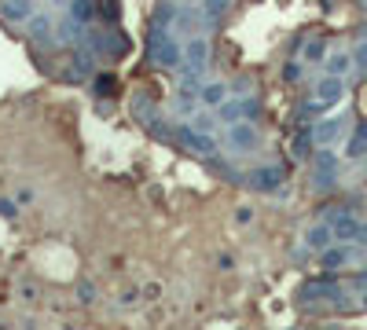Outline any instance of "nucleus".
I'll use <instances>...</instances> for the list:
<instances>
[{
	"label": "nucleus",
	"mask_w": 367,
	"mask_h": 330,
	"mask_svg": "<svg viewBox=\"0 0 367 330\" xmlns=\"http://www.w3.org/2000/svg\"><path fill=\"white\" fill-rule=\"evenodd\" d=\"M147 59L155 62V66H162V70H172V66H180L184 48H180V40L172 37V30L155 26V22H150V33H147Z\"/></svg>",
	"instance_id": "nucleus-1"
},
{
	"label": "nucleus",
	"mask_w": 367,
	"mask_h": 330,
	"mask_svg": "<svg viewBox=\"0 0 367 330\" xmlns=\"http://www.w3.org/2000/svg\"><path fill=\"white\" fill-rule=\"evenodd\" d=\"M327 224H331L334 238H341V242H363V246H367V224H363V220H356L349 209H334L327 216Z\"/></svg>",
	"instance_id": "nucleus-2"
},
{
	"label": "nucleus",
	"mask_w": 367,
	"mask_h": 330,
	"mask_svg": "<svg viewBox=\"0 0 367 330\" xmlns=\"http://www.w3.org/2000/svg\"><path fill=\"white\" fill-rule=\"evenodd\" d=\"M172 140H177L180 147H187L191 154H202V158H213V154H217V140H213L209 132L191 128V125H177V132H172Z\"/></svg>",
	"instance_id": "nucleus-3"
},
{
	"label": "nucleus",
	"mask_w": 367,
	"mask_h": 330,
	"mask_svg": "<svg viewBox=\"0 0 367 330\" xmlns=\"http://www.w3.org/2000/svg\"><path fill=\"white\" fill-rule=\"evenodd\" d=\"M338 180V154L334 150H316L312 154V184L316 191H331Z\"/></svg>",
	"instance_id": "nucleus-4"
},
{
	"label": "nucleus",
	"mask_w": 367,
	"mask_h": 330,
	"mask_svg": "<svg viewBox=\"0 0 367 330\" xmlns=\"http://www.w3.org/2000/svg\"><path fill=\"white\" fill-rule=\"evenodd\" d=\"M243 180L253 191H279V187H283V180H287V172H283V165H261V169H250Z\"/></svg>",
	"instance_id": "nucleus-5"
},
{
	"label": "nucleus",
	"mask_w": 367,
	"mask_h": 330,
	"mask_svg": "<svg viewBox=\"0 0 367 330\" xmlns=\"http://www.w3.org/2000/svg\"><path fill=\"white\" fill-rule=\"evenodd\" d=\"M297 297H301V301H338V297H341V286H338L334 279H327V275H323V279H309V282L297 290Z\"/></svg>",
	"instance_id": "nucleus-6"
},
{
	"label": "nucleus",
	"mask_w": 367,
	"mask_h": 330,
	"mask_svg": "<svg viewBox=\"0 0 367 330\" xmlns=\"http://www.w3.org/2000/svg\"><path fill=\"white\" fill-rule=\"evenodd\" d=\"M341 77H334V74H327L319 84H316V99L309 103V110H323V106H331V103H338L341 99Z\"/></svg>",
	"instance_id": "nucleus-7"
},
{
	"label": "nucleus",
	"mask_w": 367,
	"mask_h": 330,
	"mask_svg": "<svg viewBox=\"0 0 367 330\" xmlns=\"http://www.w3.org/2000/svg\"><path fill=\"white\" fill-rule=\"evenodd\" d=\"M341 132H345V118H323L319 125H312V140L323 143V147H331Z\"/></svg>",
	"instance_id": "nucleus-8"
},
{
	"label": "nucleus",
	"mask_w": 367,
	"mask_h": 330,
	"mask_svg": "<svg viewBox=\"0 0 367 330\" xmlns=\"http://www.w3.org/2000/svg\"><path fill=\"white\" fill-rule=\"evenodd\" d=\"M228 140L235 150H253L257 147V132L250 121H231V132H228Z\"/></svg>",
	"instance_id": "nucleus-9"
},
{
	"label": "nucleus",
	"mask_w": 367,
	"mask_h": 330,
	"mask_svg": "<svg viewBox=\"0 0 367 330\" xmlns=\"http://www.w3.org/2000/svg\"><path fill=\"white\" fill-rule=\"evenodd\" d=\"M128 48H133V40L125 37V30H111L103 37V55H111V59H125Z\"/></svg>",
	"instance_id": "nucleus-10"
},
{
	"label": "nucleus",
	"mask_w": 367,
	"mask_h": 330,
	"mask_svg": "<svg viewBox=\"0 0 367 330\" xmlns=\"http://www.w3.org/2000/svg\"><path fill=\"white\" fill-rule=\"evenodd\" d=\"M257 99H243V103H221V118L224 121H239V118H257Z\"/></svg>",
	"instance_id": "nucleus-11"
},
{
	"label": "nucleus",
	"mask_w": 367,
	"mask_h": 330,
	"mask_svg": "<svg viewBox=\"0 0 367 330\" xmlns=\"http://www.w3.org/2000/svg\"><path fill=\"white\" fill-rule=\"evenodd\" d=\"M0 15L8 22H26L33 15V0H0Z\"/></svg>",
	"instance_id": "nucleus-12"
},
{
	"label": "nucleus",
	"mask_w": 367,
	"mask_h": 330,
	"mask_svg": "<svg viewBox=\"0 0 367 330\" xmlns=\"http://www.w3.org/2000/svg\"><path fill=\"white\" fill-rule=\"evenodd\" d=\"M319 260H323V268H327V272H334V268H341V264L353 260V250L349 246H327V250H319Z\"/></svg>",
	"instance_id": "nucleus-13"
},
{
	"label": "nucleus",
	"mask_w": 367,
	"mask_h": 330,
	"mask_svg": "<svg viewBox=\"0 0 367 330\" xmlns=\"http://www.w3.org/2000/svg\"><path fill=\"white\" fill-rule=\"evenodd\" d=\"M199 99H202L206 106H221V103L228 99V84H221V81H206V84H199Z\"/></svg>",
	"instance_id": "nucleus-14"
},
{
	"label": "nucleus",
	"mask_w": 367,
	"mask_h": 330,
	"mask_svg": "<svg viewBox=\"0 0 367 330\" xmlns=\"http://www.w3.org/2000/svg\"><path fill=\"white\" fill-rule=\"evenodd\" d=\"M331 242H334V231H331V224H316V228H309V235H305V246L309 250H327L331 246Z\"/></svg>",
	"instance_id": "nucleus-15"
},
{
	"label": "nucleus",
	"mask_w": 367,
	"mask_h": 330,
	"mask_svg": "<svg viewBox=\"0 0 367 330\" xmlns=\"http://www.w3.org/2000/svg\"><path fill=\"white\" fill-rule=\"evenodd\" d=\"M74 22H81V26H89V22L96 18V0H70V11H67Z\"/></svg>",
	"instance_id": "nucleus-16"
},
{
	"label": "nucleus",
	"mask_w": 367,
	"mask_h": 330,
	"mask_svg": "<svg viewBox=\"0 0 367 330\" xmlns=\"http://www.w3.org/2000/svg\"><path fill=\"white\" fill-rule=\"evenodd\" d=\"M89 74H96V59L89 55V48H81V52L74 55V70H70L67 77L77 81V77H89Z\"/></svg>",
	"instance_id": "nucleus-17"
},
{
	"label": "nucleus",
	"mask_w": 367,
	"mask_h": 330,
	"mask_svg": "<svg viewBox=\"0 0 367 330\" xmlns=\"http://www.w3.org/2000/svg\"><path fill=\"white\" fill-rule=\"evenodd\" d=\"M345 154H349V158H363V154H367V121L356 125V132H353L349 147H345Z\"/></svg>",
	"instance_id": "nucleus-18"
},
{
	"label": "nucleus",
	"mask_w": 367,
	"mask_h": 330,
	"mask_svg": "<svg viewBox=\"0 0 367 330\" xmlns=\"http://www.w3.org/2000/svg\"><path fill=\"white\" fill-rule=\"evenodd\" d=\"M26 22H30V40H37V44H48V33H52V22H48L45 15H30Z\"/></svg>",
	"instance_id": "nucleus-19"
},
{
	"label": "nucleus",
	"mask_w": 367,
	"mask_h": 330,
	"mask_svg": "<svg viewBox=\"0 0 367 330\" xmlns=\"http://www.w3.org/2000/svg\"><path fill=\"white\" fill-rule=\"evenodd\" d=\"M231 11V0H202V18L206 22H221Z\"/></svg>",
	"instance_id": "nucleus-20"
},
{
	"label": "nucleus",
	"mask_w": 367,
	"mask_h": 330,
	"mask_svg": "<svg viewBox=\"0 0 367 330\" xmlns=\"http://www.w3.org/2000/svg\"><path fill=\"white\" fill-rule=\"evenodd\" d=\"M92 92H96L99 99L114 96V92H118V77H114V74H92Z\"/></svg>",
	"instance_id": "nucleus-21"
},
{
	"label": "nucleus",
	"mask_w": 367,
	"mask_h": 330,
	"mask_svg": "<svg viewBox=\"0 0 367 330\" xmlns=\"http://www.w3.org/2000/svg\"><path fill=\"white\" fill-rule=\"evenodd\" d=\"M81 33H84V26H81V22H74L70 15L59 22V40H62V44H77V40H81Z\"/></svg>",
	"instance_id": "nucleus-22"
},
{
	"label": "nucleus",
	"mask_w": 367,
	"mask_h": 330,
	"mask_svg": "<svg viewBox=\"0 0 367 330\" xmlns=\"http://www.w3.org/2000/svg\"><path fill=\"white\" fill-rule=\"evenodd\" d=\"M312 128H301L297 132V140H294V158H309V154H312Z\"/></svg>",
	"instance_id": "nucleus-23"
},
{
	"label": "nucleus",
	"mask_w": 367,
	"mask_h": 330,
	"mask_svg": "<svg viewBox=\"0 0 367 330\" xmlns=\"http://www.w3.org/2000/svg\"><path fill=\"white\" fill-rule=\"evenodd\" d=\"M349 66H353V59H349V55H345V52H338V55H331V59H327V74H334V77H341L345 70H349Z\"/></svg>",
	"instance_id": "nucleus-24"
},
{
	"label": "nucleus",
	"mask_w": 367,
	"mask_h": 330,
	"mask_svg": "<svg viewBox=\"0 0 367 330\" xmlns=\"http://www.w3.org/2000/svg\"><path fill=\"white\" fill-rule=\"evenodd\" d=\"M96 15H103L106 22H118V15H121L118 0H96Z\"/></svg>",
	"instance_id": "nucleus-25"
},
{
	"label": "nucleus",
	"mask_w": 367,
	"mask_h": 330,
	"mask_svg": "<svg viewBox=\"0 0 367 330\" xmlns=\"http://www.w3.org/2000/svg\"><path fill=\"white\" fill-rule=\"evenodd\" d=\"M77 301L81 304H96V282L92 279H81L77 282Z\"/></svg>",
	"instance_id": "nucleus-26"
},
{
	"label": "nucleus",
	"mask_w": 367,
	"mask_h": 330,
	"mask_svg": "<svg viewBox=\"0 0 367 330\" xmlns=\"http://www.w3.org/2000/svg\"><path fill=\"white\" fill-rule=\"evenodd\" d=\"M323 52H327V48H323V40H309L305 44V59H312V62H319Z\"/></svg>",
	"instance_id": "nucleus-27"
},
{
	"label": "nucleus",
	"mask_w": 367,
	"mask_h": 330,
	"mask_svg": "<svg viewBox=\"0 0 367 330\" xmlns=\"http://www.w3.org/2000/svg\"><path fill=\"white\" fill-rule=\"evenodd\" d=\"M191 106H195V92H177V110H184V114H187Z\"/></svg>",
	"instance_id": "nucleus-28"
},
{
	"label": "nucleus",
	"mask_w": 367,
	"mask_h": 330,
	"mask_svg": "<svg viewBox=\"0 0 367 330\" xmlns=\"http://www.w3.org/2000/svg\"><path fill=\"white\" fill-rule=\"evenodd\" d=\"M191 121H195L191 128H199V132H213V118H209V114H199V118H191Z\"/></svg>",
	"instance_id": "nucleus-29"
},
{
	"label": "nucleus",
	"mask_w": 367,
	"mask_h": 330,
	"mask_svg": "<svg viewBox=\"0 0 367 330\" xmlns=\"http://www.w3.org/2000/svg\"><path fill=\"white\" fill-rule=\"evenodd\" d=\"M15 213H18V206L11 202V198H0V216H8V220H11Z\"/></svg>",
	"instance_id": "nucleus-30"
},
{
	"label": "nucleus",
	"mask_w": 367,
	"mask_h": 330,
	"mask_svg": "<svg viewBox=\"0 0 367 330\" xmlns=\"http://www.w3.org/2000/svg\"><path fill=\"white\" fill-rule=\"evenodd\" d=\"M353 59H356V66H360V70L367 74V40H363L360 48H356V55H353Z\"/></svg>",
	"instance_id": "nucleus-31"
},
{
	"label": "nucleus",
	"mask_w": 367,
	"mask_h": 330,
	"mask_svg": "<svg viewBox=\"0 0 367 330\" xmlns=\"http://www.w3.org/2000/svg\"><path fill=\"white\" fill-rule=\"evenodd\" d=\"M136 297H140L136 290H125V294L118 297V304H125V308H128V304H136Z\"/></svg>",
	"instance_id": "nucleus-32"
},
{
	"label": "nucleus",
	"mask_w": 367,
	"mask_h": 330,
	"mask_svg": "<svg viewBox=\"0 0 367 330\" xmlns=\"http://www.w3.org/2000/svg\"><path fill=\"white\" fill-rule=\"evenodd\" d=\"M283 77H287V81H297V77H301V66H294V62H290L287 70H283Z\"/></svg>",
	"instance_id": "nucleus-33"
},
{
	"label": "nucleus",
	"mask_w": 367,
	"mask_h": 330,
	"mask_svg": "<svg viewBox=\"0 0 367 330\" xmlns=\"http://www.w3.org/2000/svg\"><path fill=\"white\" fill-rule=\"evenodd\" d=\"M250 216H253V213H250V206H239V213H235V220H239V224H246Z\"/></svg>",
	"instance_id": "nucleus-34"
},
{
	"label": "nucleus",
	"mask_w": 367,
	"mask_h": 330,
	"mask_svg": "<svg viewBox=\"0 0 367 330\" xmlns=\"http://www.w3.org/2000/svg\"><path fill=\"white\" fill-rule=\"evenodd\" d=\"M143 297H150V301H155V297H158V282H150V286H143Z\"/></svg>",
	"instance_id": "nucleus-35"
},
{
	"label": "nucleus",
	"mask_w": 367,
	"mask_h": 330,
	"mask_svg": "<svg viewBox=\"0 0 367 330\" xmlns=\"http://www.w3.org/2000/svg\"><path fill=\"white\" fill-rule=\"evenodd\" d=\"M353 286H356V290H367V272H360V275L353 279Z\"/></svg>",
	"instance_id": "nucleus-36"
}]
</instances>
